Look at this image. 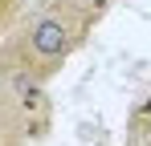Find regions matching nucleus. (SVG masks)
<instances>
[{
    "label": "nucleus",
    "instance_id": "obj_1",
    "mask_svg": "<svg viewBox=\"0 0 151 146\" xmlns=\"http://www.w3.org/2000/svg\"><path fill=\"white\" fill-rule=\"evenodd\" d=\"M74 41H78V24H70L57 12H37L25 28V53L33 57V65H53L57 57L70 53Z\"/></svg>",
    "mask_w": 151,
    "mask_h": 146
}]
</instances>
